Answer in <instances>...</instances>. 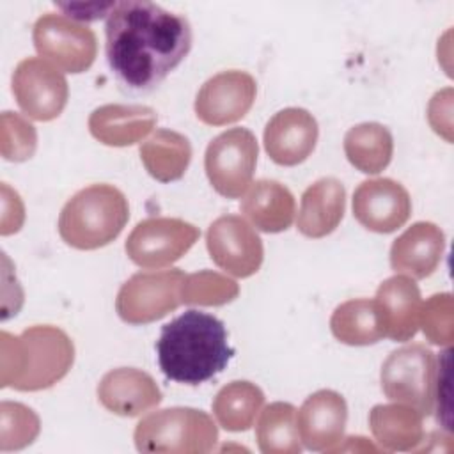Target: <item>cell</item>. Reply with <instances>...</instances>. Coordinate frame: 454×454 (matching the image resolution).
<instances>
[{"label":"cell","mask_w":454,"mask_h":454,"mask_svg":"<svg viewBox=\"0 0 454 454\" xmlns=\"http://www.w3.org/2000/svg\"><path fill=\"white\" fill-rule=\"evenodd\" d=\"M0 385L21 392L44 390L60 381L74 362V346L66 332L35 325L11 335L2 332Z\"/></svg>","instance_id":"cell-3"},{"label":"cell","mask_w":454,"mask_h":454,"mask_svg":"<svg viewBox=\"0 0 454 454\" xmlns=\"http://www.w3.org/2000/svg\"><path fill=\"white\" fill-rule=\"evenodd\" d=\"M257 140L247 128H232L215 137L204 156L211 186L227 199H238L252 184L257 165Z\"/></svg>","instance_id":"cell-7"},{"label":"cell","mask_w":454,"mask_h":454,"mask_svg":"<svg viewBox=\"0 0 454 454\" xmlns=\"http://www.w3.org/2000/svg\"><path fill=\"white\" fill-rule=\"evenodd\" d=\"M449 349L442 353L436 367V387H434V403L438 410V422L450 427V399H449Z\"/></svg>","instance_id":"cell-34"},{"label":"cell","mask_w":454,"mask_h":454,"mask_svg":"<svg viewBox=\"0 0 454 454\" xmlns=\"http://www.w3.org/2000/svg\"><path fill=\"white\" fill-rule=\"evenodd\" d=\"M411 213V199L406 188L387 177L369 179L353 193V216L372 232L388 234L406 223Z\"/></svg>","instance_id":"cell-14"},{"label":"cell","mask_w":454,"mask_h":454,"mask_svg":"<svg viewBox=\"0 0 454 454\" xmlns=\"http://www.w3.org/2000/svg\"><path fill=\"white\" fill-rule=\"evenodd\" d=\"M199 229L181 218H145L126 239L128 257L142 268H163L181 259L199 239Z\"/></svg>","instance_id":"cell-10"},{"label":"cell","mask_w":454,"mask_h":454,"mask_svg":"<svg viewBox=\"0 0 454 454\" xmlns=\"http://www.w3.org/2000/svg\"><path fill=\"white\" fill-rule=\"evenodd\" d=\"M41 429L39 417L21 403L0 404V450H18L30 445Z\"/></svg>","instance_id":"cell-30"},{"label":"cell","mask_w":454,"mask_h":454,"mask_svg":"<svg viewBox=\"0 0 454 454\" xmlns=\"http://www.w3.org/2000/svg\"><path fill=\"white\" fill-rule=\"evenodd\" d=\"M348 406L340 394L317 390L309 395L296 413L303 445L310 450H332L344 436Z\"/></svg>","instance_id":"cell-16"},{"label":"cell","mask_w":454,"mask_h":454,"mask_svg":"<svg viewBox=\"0 0 454 454\" xmlns=\"http://www.w3.org/2000/svg\"><path fill=\"white\" fill-rule=\"evenodd\" d=\"M443 250V231L431 222H417L392 243L390 266L411 278H426L440 264Z\"/></svg>","instance_id":"cell-19"},{"label":"cell","mask_w":454,"mask_h":454,"mask_svg":"<svg viewBox=\"0 0 454 454\" xmlns=\"http://www.w3.org/2000/svg\"><path fill=\"white\" fill-rule=\"evenodd\" d=\"M206 245L213 262L234 277L247 278L262 264V241L254 227L238 215L216 218L207 229Z\"/></svg>","instance_id":"cell-12"},{"label":"cell","mask_w":454,"mask_h":454,"mask_svg":"<svg viewBox=\"0 0 454 454\" xmlns=\"http://www.w3.org/2000/svg\"><path fill=\"white\" fill-rule=\"evenodd\" d=\"M98 399L115 415L137 417L161 403V390L151 374L133 367H119L101 378Z\"/></svg>","instance_id":"cell-18"},{"label":"cell","mask_w":454,"mask_h":454,"mask_svg":"<svg viewBox=\"0 0 454 454\" xmlns=\"http://www.w3.org/2000/svg\"><path fill=\"white\" fill-rule=\"evenodd\" d=\"M376 307L383 328V337L406 342L419 330L422 309L420 289L408 275H395L380 284L376 291Z\"/></svg>","instance_id":"cell-17"},{"label":"cell","mask_w":454,"mask_h":454,"mask_svg":"<svg viewBox=\"0 0 454 454\" xmlns=\"http://www.w3.org/2000/svg\"><path fill=\"white\" fill-rule=\"evenodd\" d=\"M12 94L25 115L46 122L66 108L69 87L55 66L44 59L28 57L12 73Z\"/></svg>","instance_id":"cell-11"},{"label":"cell","mask_w":454,"mask_h":454,"mask_svg":"<svg viewBox=\"0 0 454 454\" xmlns=\"http://www.w3.org/2000/svg\"><path fill=\"white\" fill-rule=\"evenodd\" d=\"M346 190L335 177H323L310 184L298 211V231L307 238H325L337 229L344 216Z\"/></svg>","instance_id":"cell-21"},{"label":"cell","mask_w":454,"mask_h":454,"mask_svg":"<svg viewBox=\"0 0 454 454\" xmlns=\"http://www.w3.org/2000/svg\"><path fill=\"white\" fill-rule=\"evenodd\" d=\"M239 294L238 284L216 271L202 270L184 275L181 286V303L218 307L232 301Z\"/></svg>","instance_id":"cell-29"},{"label":"cell","mask_w":454,"mask_h":454,"mask_svg":"<svg viewBox=\"0 0 454 454\" xmlns=\"http://www.w3.org/2000/svg\"><path fill=\"white\" fill-rule=\"evenodd\" d=\"M259 450L264 454H298L301 438L296 426V410L289 403H271L261 413L255 427Z\"/></svg>","instance_id":"cell-28"},{"label":"cell","mask_w":454,"mask_h":454,"mask_svg":"<svg viewBox=\"0 0 454 454\" xmlns=\"http://www.w3.org/2000/svg\"><path fill=\"white\" fill-rule=\"evenodd\" d=\"M32 39L37 53L66 73H83L96 60V34L67 16L43 14L34 25Z\"/></svg>","instance_id":"cell-8"},{"label":"cell","mask_w":454,"mask_h":454,"mask_svg":"<svg viewBox=\"0 0 454 454\" xmlns=\"http://www.w3.org/2000/svg\"><path fill=\"white\" fill-rule=\"evenodd\" d=\"M348 161L364 174H378L388 167L394 153V138L380 122H362L344 135Z\"/></svg>","instance_id":"cell-25"},{"label":"cell","mask_w":454,"mask_h":454,"mask_svg":"<svg viewBox=\"0 0 454 454\" xmlns=\"http://www.w3.org/2000/svg\"><path fill=\"white\" fill-rule=\"evenodd\" d=\"M129 218V206L112 184H90L74 193L60 211L59 234L73 248L96 250L112 243Z\"/></svg>","instance_id":"cell-4"},{"label":"cell","mask_w":454,"mask_h":454,"mask_svg":"<svg viewBox=\"0 0 454 454\" xmlns=\"http://www.w3.org/2000/svg\"><path fill=\"white\" fill-rule=\"evenodd\" d=\"M264 404L262 390L250 381H231L213 399V413L225 431H247Z\"/></svg>","instance_id":"cell-27"},{"label":"cell","mask_w":454,"mask_h":454,"mask_svg":"<svg viewBox=\"0 0 454 454\" xmlns=\"http://www.w3.org/2000/svg\"><path fill=\"white\" fill-rule=\"evenodd\" d=\"M181 270L135 273L126 280L115 300V310L124 323L145 325L161 319L181 303Z\"/></svg>","instance_id":"cell-9"},{"label":"cell","mask_w":454,"mask_h":454,"mask_svg":"<svg viewBox=\"0 0 454 454\" xmlns=\"http://www.w3.org/2000/svg\"><path fill=\"white\" fill-rule=\"evenodd\" d=\"M218 429L213 419L195 408H167L142 419L135 427L140 452L204 454L215 449Z\"/></svg>","instance_id":"cell-5"},{"label":"cell","mask_w":454,"mask_h":454,"mask_svg":"<svg viewBox=\"0 0 454 454\" xmlns=\"http://www.w3.org/2000/svg\"><path fill=\"white\" fill-rule=\"evenodd\" d=\"M156 355L168 380L200 385L227 367L234 348L229 346L227 330L218 317L192 309L163 325Z\"/></svg>","instance_id":"cell-2"},{"label":"cell","mask_w":454,"mask_h":454,"mask_svg":"<svg viewBox=\"0 0 454 454\" xmlns=\"http://www.w3.org/2000/svg\"><path fill=\"white\" fill-rule=\"evenodd\" d=\"M332 333L349 346L374 344L383 337V328L374 300L356 298L340 303L330 319Z\"/></svg>","instance_id":"cell-26"},{"label":"cell","mask_w":454,"mask_h":454,"mask_svg":"<svg viewBox=\"0 0 454 454\" xmlns=\"http://www.w3.org/2000/svg\"><path fill=\"white\" fill-rule=\"evenodd\" d=\"M140 160L149 176L156 181H177L190 165L192 145L188 138L177 131L156 129L151 138L140 145Z\"/></svg>","instance_id":"cell-24"},{"label":"cell","mask_w":454,"mask_h":454,"mask_svg":"<svg viewBox=\"0 0 454 454\" xmlns=\"http://www.w3.org/2000/svg\"><path fill=\"white\" fill-rule=\"evenodd\" d=\"M317 135V122L309 110L284 108L264 128V149L277 165L294 167L310 156Z\"/></svg>","instance_id":"cell-15"},{"label":"cell","mask_w":454,"mask_h":454,"mask_svg":"<svg viewBox=\"0 0 454 454\" xmlns=\"http://www.w3.org/2000/svg\"><path fill=\"white\" fill-rule=\"evenodd\" d=\"M106 60L131 92H149L192 50L190 21L147 0L115 2L106 16Z\"/></svg>","instance_id":"cell-1"},{"label":"cell","mask_w":454,"mask_h":454,"mask_svg":"<svg viewBox=\"0 0 454 454\" xmlns=\"http://www.w3.org/2000/svg\"><path fill=\"white\" fill-rule=\"evenodd\" d=\"M257 83L252 74L238 69L211 76L197 92L195 115L209 126H225L243 119L252 108Z\"/></svg>","instance_id":"cell-13"},{"label":"cell","mask_w":454,"mask_h":454,"mask_svg":"<svg viewBox=\"0 0 454 454\" xmlns=\"http://www.w3.org/2000/svg\"><path fill=\"white\" fill-rule=\"evenodd\" d=\"M454 303L450 293H440L427 298L426 303H422L419 326H422V332L426 339L438 346H449L454 337Z\"/></svg>","instance_id":"cell-32"},{"label":"cell","mask_w":454,"mask_h":454,"mask_svg":"<svg viewBox=\"0 0 454 454\" xmlns=\"http://www.w3.org/2000/svg\"><path fill=\"white\" fill-rule=\"evenodd\" d=\"M422 413L415 408L397 404H376L369 413L374 440L385 450H415L424 442Z\"/></svg>","instance_id":"cell-23"},{"label":"cell","mask_w":454,"mask_h":454,"mask_svg":"<svg viewBox=\"0 0 454 454\" xmlns=\"http://www.w3.org/2000/svg\"><path fill=\"white\" fill-rule=\"evenodd\" d=\"M156 124V112L142 105H103L89 117L90 135L105 145L124 147L145 138Z\"/></svg>","instance_id":"cell-20"},{"label":"cell","mask_w":454,"mask_h":454,"mask_svg":"<svg viewBox=\"0 0 454 454\" xmlns=\"http://www.w3.org/2000/svg\"><path fill=\"white\" fill-rule=\"evenodd\" d=\"M293 193L273 179H259L247 190L241 200V213L262 232H282L294 218Z\"/></svg>","instance_id":"cell-22"},{"label":"cell","mask_w":454,"mask_h":454,"mask_svg":"<svg viewBox=\"0 0 454 454\" xmlns=\"http://www.w3.org/2000/svg\"><path fill=\"white\" fill-rule=\"evenodd\" d=\"M115 2H105V4H57L71 20H80V21H92L99 20L103 16H108Z\"/></svg>","instance_id":"cell-35"},{"label":"cell","mask_w":454,"mask_h":454,"mask_svg":"<svg viewBox=\"0 0 454 454\" xmlns=\"http://www.w3.org/2000/svg\"><path fill=\"white\" fill-rule=\"evenodd\" d=\"M37 147L35 128L20 114L4 112L0 128V151L9 161H25L32 158Z\"/></svg>","instance_id":"cell-31"},{"label":"cell","mask_w":454,"mask_h":454,"mask_svg":"<svg viewBox=\"0 0 454 454\" xmlns=\"http://www.w3.org/2000/svg\"><path fill=\"white\" fill-rule=\"evenodd\" d=\"M450 110H452V90L445 89L436 92L427 106V119L438 135H443L450 142Z\"/></svg>","instance_id":"cell-33"},{"label":"cell","mask_w":454,"mask_h":454,"mask_svg":"<svg viewBox=\"0 0 454 454\" xmlns=\"http://www.w3.org/2000/svg\"><path fill=\"white\" fill-rule=\"evenodd\" d=\"M381 390L395 403L408 404L422 415L434 408L436 358L424 344H408L388 355L381 365Z\"/></svg>","instance_id":"cell-6"}]
</instances>
